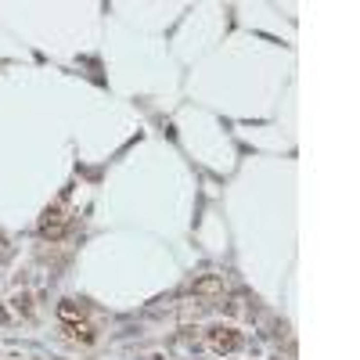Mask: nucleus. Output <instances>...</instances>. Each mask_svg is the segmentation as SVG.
I'll return each instance as SVG.
<instances>
[{"label": "nucleus", "mask_w": 360, "mask_h": 360, "mask_svg": "<svg viewBox=\"0 0 360 360\" xmlns=\"http://www.w3.org/2000/svg\"><path fill=\"white\" fill-rule=\"evenodd\" d=\"M65 198H69V195H65ZM65 198H61L54 209H47V216H43V224H40L43 238H61V234H65V224H69V216H65Z\"/></svg>", "instance_id": "1"}, {"label": "nucleus", "mask_w": 360, "mask_h": 360, "mask_svg": "<svg viewBox=\"0 0 360 360\" xmlns=\"http://www.w3.org/2000/svg\"><path fill=\"white\" fill-rule=\"evenodd\" d=\"M220 292H224V281L220 278H202L195 284V295H220Z\"/></svg>", "instance_id": "3"}, {"label": "nucleus", "mask_w": 360, "mask_h": 360, "mask_svg": "<svg viewBox=\"0 0 360 360\" xmlns=\"http://www.w3.org/2000/svg\"><path fill=\"white\" fill-rule=\"evenodd\" d=\"M238 346H242V335H238L234 328H216L213 331V349L216 353H234Z\"/></svg>", "instance_id": "2"}]
</instances>
